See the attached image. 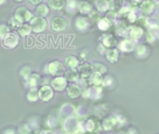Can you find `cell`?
<instances>
[{
  "mask_svg": "<svg viewBox=\"0 0 159 134\" xmlns=\"http://www.w3.org/2000/svg\"><path fill=\"white\" fill-rule=\"evenodd\" d=\"M64 130L68 134H78L83 132V126L75 118H70L64 123Z\"/></svg>",
  "mask_w": 159,
  "mask_h": 134,
  "instance_id": "6da1fadb",
  "label": "cell"
},
{
  "mask_svg": "<svg viewBox=\"0 0 159 134\" xmlns=\"http://www.w3.org/2000/svg\"><path fill=\"white\" fill-rule=\"evenodd\" d=\"M30 25L34 33H42L48 27V21L44 17L35 16L30 21Z\"/></svg>",
  "mask_w": 159,
  "mask_h": 134,
  "instance_id": "7a4b0ae2",
  "label": "cell"
},
{
  "mask_svg": "<svg viewBox=\"0 0 159 134\" xmlns=\"http://www.w3.org/2000/svg\"><path fill=\"white\" fill-rule=\"evenodd\" d=\"M48 72L54 76H60L65 73L64 65L61 62L54 60L48 64Z\"/></svg>",
  "mask_w": 159,
  "mask_h": 134,
  "instance_id": "3957f363",
  "label": "cell"
},
{
  "mask_svg": "<svg viewBox=\"0 0 159 134\" xmlns=\"http://www.w3.org/2000/svg\"><path fill=\"white\" fill-rule=\"evenodd\" d=\"M14 17H16L20 22H26V21H30L34 17L32 12L26 7H19L16 10H15V14Z\"/></svg>",
  "mask_w": 159,
  "mask_h": 134,
  "instance_id": "277c9868",
  "label": "cell"
},
{
  "mask_svg": "<svg viewBox=\"0 0 159 134\" xmlns=\"http://www.w3.org/2000/svg\"><path fill=\"white\" fill-rule=\"evenodd\" d=\"M50 26H51L52 30H54L55 32H61L67 28L68 21L65 18H63L61 16H56L51 19Z\"/></svg>",
  "mask_w": 159,
  "mask_h": 134,
  "instance_id": "5b68a950",
  "label": "cell"
},
{
  "mask_svg": "<svg viewBox=\"0 0 159 134\" xmlns=\"http://www.w3.org/2000/svg\"><path fill=\"white\" fill-rule=\"evenodd\" d=\"M20 41V38L17 34L15 33H8L2 38V42L5 48L7 49H13L18 46Z\"/></svg>",
  "mask_w": 159,
  "mask_h": 134,
  "instance_id": "8992f818",
  "label": "cell"
},
{
  "mask_svg": "<svg viewBox=\"0 0 159 134\" xmlns=\"http://www.w3.org/2000/svg\"><path fill=\"white\" fill-rule=\"evenodd\" d=\"M38 95L40 100L44 102H48L54 96V89L49 85H44L39 89Z\"/></svg>",
  "mask_w": 159,
  "mask_h": 134,
  "instance_id": "52a82bcc",
  "label": "cell"
},
{
  "mask_svg": "<svg viewBox=\"0 0 159 134\" xmlns=\"http://www.w3.org/2000/svg\"><path fill=\"white\" fill-rule=\"evenodd\" d=\"M67 82H68V80L66 79L65 76H60L54 77L51 80L50 84H51V87L54 89V90H56V91H62V90H64L68 87L67 86Z\"/></svg>",
  "mask_w": 159,
  "mask_h": 134,
  "instance_id": "ba28073f",
  "label": "cell"
},
{
  "mask_svg": "<svg viewBox=\"0 0 159 134\" xmlns=\"http://www.w3.org/2000/svg\"><path fill=\"white\" fill-rule=\"evenodd\" d=\"M102 88L100 87H90L88 88L87 90H85L82 93V95L84 96V98H90V99H97L100 98V96L102 95Z\"/></svg>",
  "mask_w": 159,
  "mask_h": 134,
  "instance_id": "9c48e42d",
  "label": "cell"
},
{
  "mask_svg": "<svg viewBox=\"0 0 159 134\" xmlns=\"http://www.w3.org/2000/svg\"><path fill=\"white\" fill-rule=\"evenodd\" d=\"M78 73H79L80 76L83 79L89 78L90 76L94 73L93 65L92 64H89V63H83V64L79 65V67H78Z\"/></svg>",
  "mask_w": 159,
  "mask_h": 134,
  "instance_id": "30bf717a",
  "label": "cell"
},
{
  "mask_svg": "<svg viewBox=\"0 0 159 134\" xmlns=\"http://www.w3.org/2000/svg\"><path fill=\"white\" fill-rule=\"evenodd\" d=\"M82 93H83V91H82V89L80 88L79 85L75 84V83H71V84L68 85V87H67V94H68V96L70 98H72V99L77 98Z\"/></svg>",
  "mask_w": 159,
  "mask_h": 134,
  "instance_id": "8fae6325",
  "label": "cell"
},
{
  "mask_svg": "<svg viewBox=\"0 0 159 134\" xmlns=\"http://www.w3.org/2000/svg\"><path fill=\"white\" fill-rule=\"evenodd\" d=\"M64 62L69 69H75L80 65V59L75 55H68L64 58Z\"/></svg>",
  "mask_w": 159,
  "mask_h": 134,
  "instance_id": "7c38bea8",
  "label": "cell"
},
{
  "mask_svg": "<svg viewBox=\"0 0 159 134\" xmlns=\"http://www.w3.org/2000/svg\"><path fill=\"white\" fill-rule=\"evenodd\" d=\"M105 56L107 61L110 63H115L118 61V57H119V52L118 49L116 48H110L106 50L105 52Z\"/></svg>",
  "mask_w": 159,
  "mask_h": 134,
  "instance_id": "4fadbf2b",
  "label": "cell"
},
{
  "mask_svg": "<svg viewBox=\"0 0 159 134\" xmlns=\"http://www.w3.org/2000/svg\"><path fill=\"white\" fill-rule=\"evenodd\" d=\"M140 8H141V10H142L144 14L149 15V14H151V13L154 11V9H155V1H153V0H145V1H143V2L141 4Z\"/></svg>",
  "mask_w": 159,
  "mask_h": 134,
  "instance_id": "5bb4252c",
  "label": "cell"
},
{
  "mask_svg": "<svg viewBox=\"0 0 159 134\" xmlns=\"http://www.w3.org/2000/svg\"><path fill=\"white\" fill-rule=\"evenodd\" d=\"M143 28L139 26V25H136V26H132L129 28V35L130 36L131 39L133 40H136V39H139L142 37V35H143Z\"/></svg>",
  "mask_w": 159,
  "mask_h": 134,
  "instance_id": "9a60e30c",
  "label": "cell"
},
{
  "mask_svg": "<svg viewBox=\"0 0 159 134\" xmlns=\"http://www.w3.org/2000/svg\"><path fill=\"white\" fill-rule=\"evenodd\" d=\"M77 8L79 10V12L83 15H89L91 11H92V7L89 4V2L82 0L78 3Z\"/></svg>",
  "mask_w": 159,
  "mask_h": 134,
  "instance_id": "2e32d148",
  "label": "cell"
},
{
  "mask_svg": "<svg viewBox=\"0 0 159 134\" xmlns=\"http://www.w3.org/2000/svg\"><path fill=\"white\" fill-rule=\"evenodd\" d=\"M119 49L124 52H130L133 51L135 49V43L132 40L125 39L119 44Z\"/></svg>",
  "mask_w": 159,
  "mask_h": 134,
  "instance_id": "e0dca14e",
  "label": "cell"
},
{
  "mask_svg": "<svg viewBox=\"0 0 159 134\" xmlns=\"http://www.w3.org/2000/svg\"><path fill=\"white\" fill-rule=\"evenodd\" d=\"M75 26L80 31H85L89 26V21L87 18L83 17V16L77 17L76 20H75Z\"/></svg>",
  "mask_w": 159,
  "mask_h": 134,
  "instance_id": "ac0fdd59",
  "label": "cell"
},
{
  "mask_svg": "<svg viewBox=\"0 0 159 134\" xmlns=\"http://www.w3.org/2000/svg\"><path fill=\"white\" fill-rule=\"evenodd\" d=\"M102 81H103L102 74L99 72H94L89 77V82L95 87H100L101 85H102Z\"/></svg>",
  "mask_w": 159,
  "mask_h": 134,
  "instance_id": "d6986e66",
  "label": "cell"
},
{
  "mask_svg": "<svg viewBox=\"0 0 159 134\" xmlns=\"http://www.w3.org/2000/svg\"><path fill=\"white\" fill-rule=\"evenodd\" d=\"M102 44L110 49V48H114L116 45V37L111 35V34H107V35H103V38H102Z\"/></svg>",
  "mask_w": 159,
  "mask_h": 134,
  "instance_id": "ffe728a7",
  "label": "cell"
},
{
  "mask_svg": "<svg viewBox=\"0 0 159 134\" xmlns=\"http://www.w3.org/2000/svg\"><path fill=\"white\" fill-rule=\"evenodd\" d=\"M79 73L78 71H76L75 69H68L67 71H65L64 73V76L66 77V79L70 82H75L77 81L79 78Z\"/></svg>",
  "mask_w": 159,
  "mask_h": 134,
  "instance_id": "44dd1931",
  "label": "cell"
},
{
  "mask_svg": "<svg viewBox=\"0 0 159 134\" xmlns=\"http://www.w3.org/2000/svg\"><path fill=\"white\" fill-rule=\"evenodd\" d=\"M116 124H117V120L116 118H108L103 120L102 126V129L104 131L108 132V131H111Z\"/></svg>",
  "mask_w": 159,
  "mask_h": 134,
  "instance_id": "7402d4cb",
  "label": "cell"
},
{
  "mask_svg": "<svg viewBox=\"0 0 159 134\" xmlns=\"http://www.w3.org/2000/svg\"><path fill=\"white\" fill-rule=\"evenodd\" d=\"M99 123L95 120V119H88L86 122H85V125H84V128L86 131L89 132H96L99 128Z\"/></svg>",
  "mask_w": 159,
  "mask_h": 134,
  "instance_id": "603a6c76",
  "label": "cell"
},
{
  "mask_svg": "<svg viewBox=\"0 0 159 134\" xmlns=\"http://www.w3.org/2000/svg\"><path fill=\"white\" fill-rule=\"evenodd\" d=\"M66 0H48V6L54 10H61L64 7Z\"/></svg>",
  "mask_w": 159,
  "mask_h": 134,
  "instance_id": "cb8c5ba5",
  "label": "cell"
},
{
  "mask_svg": "<svg viewBox=\"0 0 159 134\" xmlns=\"http://www.w3.org/2000/svg\"><path fill=\"white\" fill-rule=\"evenodd\" d=\"M95 5L100 12H105L110 9L108 0H95Z\"/></svg>",
  "mask_w": 159,
  "mask_h": 134,
  "instance_id": "d4e9b609",
  "label": "cell"
},
{
  "mask_svg": "<svg viewBox=\"0 0 159 134\" xmlns=\"http://www.w3.org/2000/svg\"><path fill=\"white\" fill-rule=\"evenodd\" d=\"M34 11H35V14L37 16L46 17L49 13V8L45 4H39V5H37V7H36Z\"/></svg>",
  "mask_w": 159,
  "mask_h": 134,
  "instance_id": "484cf974",
  "label": "cell"
},
{
  "mask_svg": "<svg viewBox=\"0 0 159 134\" xmlns=\"http://www.w3.org/2000/svg\"><path fill=\"white\" fill-rule=\"evenodd\" d=\"M27 80H28V86L30 88H35L40 82V76L38 74H32Z\"/></svg>",
  "mask_w": 159,
  "mask_h": 134,
  "instance_id": "4316f807",
  "label": "cell"
},
{
  "mask_svg": "<svg viewBox=\"0 0 159 134\" xmlns=\"http://www.w3.org/2000/svg\"><path fill=\"white\" fill-rule=\"evenodd\" d=\"M149 49L145 45H140L136 49V55L140 58H144L148 55Z\"/></svg>",
  "mask_w": 159,
  "mask_h": 134,
  "instance_id": "83f0119b",
  "label": "cell"
},
{
  "mask_svg": "<svg viewBox=\"0 0 159 134\" xmlns=\"http://www.w3.org/2000/svg\"><path fill=\"white\" fill-rule=\"evenodd\" d=\"M39 99L38 91L35 88H31L30 90L27 92V100L30 102H36Z\"/></svg>",
  "mask_w": 159,
  "mask_h": 134,
  "instance_id": "f1b7e54d",
  "label": "cell"
},
{
  "mask_svg": "<svg viewBox=\"0 0 159 134\" xmlns=\"http://www.w3.org/2000/svg\"><path fill=\"white\" fill-rule=\"evenodd\" d=\"M112 23L106 19V18H102L98 21V28L102 31H107L111 27Z\"/></svg>",
  "mask_w": 159,
  "mask_h": 134,
  "instance_id": "f546056e",
  "label": "cell"
},
{
  "mask_svg": "<svg viewBox=\"0 0 159 134\" xmlns=\"http://www.w3.org/2000/svg\"><path fill=\"white\" fill-rule=\"evenodd\" d=\"M32 31H33V29H32L31 25H29V24H22L20 27V29L18 30V33L21 36H27V35H29L31 34Z\"/></svg>",
  "mask_w": 159,
  "mask_h": 134,
  "instance_id": "4dcf8cb0",
  "label": "cell"
},
{
  "mask_svg": "<svg viewBox=\"0 0 159 134\" xmlns=\"http://www.w3.org/2000/svg\"><path fill=\"white\" fill-rule=\"evenodd\" d=\"M109 2V7L111 10H119L122 7L123 0H108Z\"/></svg>",
  "mask_w": 159,
  "mask_h": 134,
  "instance_id": "1f68e13d",
  "label": "cell"
},
{
  "mask_svg": "<svg viewBox=\"0 0 159 134\" xmlns=\"http://www.w3.org/2000/svg\"><path fill=\"white\" fill-rule=\"evenodd\" d=\"M8 25H9V27L11 29H17V30H19L20 27L22 25V22H20L16 17H12L8 21Z\"/></svg>",
  "mask_w": 159,
  "mask_h": 134,
  "instance_id": "d6a6232c",
  "label": "cell"
},
{
  "mask_svg": "<svg viewBox=\"0 0 159 134\" xmlns=\"http://www.w3.org/2000/svg\"><path fill=\"white\" fill-rule=\"evenodd\" d=\"M93 65V69H94V72H99L101 74H105L107 72V69L105 67V65H103L102 63H100V62H95L92 64Z\"/></svg>",
  "mask_w": 159,
  "mask_h": 134,
  "instance_id": "836d02e7",
  "label": "cell"
},
{
  "mask_svg": "<svg viewBox=\"0 0 159 134\" xmlns=\"http://www.w3.org/2000/svg\"><path fill=\"white\" fill-rule=\"evenodd\" d=\"M105 18L113 24V23L116 21V18H117L116 11V10H110V11H108L107 14H106V16H105Z\"/></svg>",
  "mask_w": 159,
  "mask_h": 134,
  "instance_id": "e575fe53",
  "label": "cell"
},
{
  "mask_svg": "<svg viewBox=\"0 0 159 134\" xmlns=\"http://www.w3.org/2000/svg\"><path fill=\"white\" fill-rule=\"evenodd\" d=\"M31 68L29 67V66H25V67H23L21 70H20V76L24 78V79H28L30 76H31Z\"/></svg>",
  "mask_w": 159,
  "mask_h": 134,
  "instance_id": "d590c367",
  "label": "cell"
},
{
  "mask_svg": "<svg viewBox=\"0 0 159 134\" xmlns=\"http://www.w3.org/2000/svg\"><path fill=\"white\" fill-rule=\"evenodd\" d=\"M9 29H10V27L6 25V24H2L0 26V36H1V38H3L6 35H7L9 33V31H10Z\"/></svg>",
  "mask_w": 159,
  "mask_h": 134,
  "instance_id": "8d00e7d4",
  "label": "cell"
},
{
  "mask_svg": "<svg viewBox=\"0 0 159 134\" xmlns=\"http://www.w3.org/2000/svg\"><path fill=\"white\" fill-rule=\"evenodd\" d=\"M78 55H79V59L81 61H84L85 62V61H87V59H88V57L89 55V50L87 49H81L79 51Z\"/></svg>",
  "mask_w": 159,
  "mask_h": 134,
  "instance_id": "74e56055",
  "label": "cell"
},
{
  "mask_svg": "<svg viewBox=\"0 0 159 134\" xmlns=\"http://www.w3.org/2000/svg\"><path fill=\"white\" fill-rule=\"evenodd\" d=\"M89 19H90L91 21H99L101 20L100 14H99L97 11H95V10L91 11V12L89 14Z\"/></svg>",
  "mask_w": 159,
  "mask_h": 134,
  "instance_id": "f35d334b",
  "label": "cell"
},
{
  "mask_svg": "<svg viewBox=\"0 0 159 134\" xmlns=\"http://www.w3.org/2000/svg\"><path fill=\"white\" fill-rule=\"evenodd\" d=\"M137 25L141 26V27H144V26H148V19L145 17H141L137 20Z\"/></svg>",
  "mask_w": 159,
  "mask_h": 134,
  "instance_id": "ab89813d",
  "label": "cell"
},
{
  "mask_svg": "<svg viewBox=\"0 0 159 134\" xmlns=\"http://www.w3.org/2000/svg\"><path fill=\"white\" fill-rule=\"evenodd\" d=\"M113 77L110 76H106L105 77H103V81H102V86L103 87H110L113 84Z\"/></svg>",
  "mask_w": 159,
  "mask_h": 134,
  "instance_id": "60d3db41",
  "label": "cell"
},
{
  "mask_svg": "<svg viewBox=\"0 0 159 134\" xmlns=\"http://www.w3.org/2000/svg\"><path fill=\"white\" fill-rule=\"evenodd\" d=\"M19 132L20 134H30L31 129L27 125H22L19 128Z\"/></svg>",
  "mask_w": 159,
  "mask_h": 134,
  "instance_id": "b9f144b4",
  "label": "cell"
},
{
  "mask_svg": "<svg viewBox=\"0 0 159 134\" xmlns=\"http://www.w3.org/2000/svg\"><path fill=\"white\" fill-rule=\"evenodd\" d=\"M127 19H128V21H129L130 23H132V22H135V21H137V16H136V14L134 13V11L132 10V11H130V12L129 13Z\"/></svg>",
  "mask_w": 159,
  "mask_h": 134,
  "instance_id": "7bdbcfd3",
  "label": "cell"
},
{
  "mask_svg": "<svg viewBox=\"0 0 159 134\" xmlns=\"http://www.w3.org/2000/svg\"><path fill=\"white\" fill-rule=\"evenodd\" d=\"M78 6V3H76L75 0H67V7L70 9H75Z\"/></svg>",
  "mask_w": 159,
  "mask_h": 134,
  "instance_id": "ee69618b",
  "label": "cell"
},
{
  "mask_svg": "<svg viewBox=\"0 0 159 134\" xmlns=\"http://www.w3.org/2000/svg\"><path fill=\"white\" fill-rule=\"evenodd\" d=\"M146 36H147L146 40H147L149 43H153V42L156 40V36L153 35V33H152L151 31H148V32H147V34H146Z\"/></svg>",
  "mask_w": 159,
  "mask_h": 134,
  "instance_id": "f6af8a7d",
  "label": "cell"
},
{
  "mask_svg": "<svg viewBox=\"0 0 159 134\" xmlns=\"http://www.w3.org/2000/svg\"><path fill=\"white\" fill-rule=\"evenodd\" d=\"M105 48H106V47H105L103 44H99L97 49H98V51H99L101 54H103V53L105 52Z\"/></svg>",
  "mask_w": 159,
  "mask_h": 134,
  "instance_id": "bcb514c9",
  "label": "cell"
},
{
  "mask_svg": "<svg viewBox=\"0 0 159 134\" xmlns=\"http://www.w3.org/2000/svg\"><path fill=\"white\" fill-rule=\"evenodd\" d=\"M32 5H39V4H41V2L43 1V0H28Z\"/></svg>",
  "mask_w": 159,
  "mask_h": 134,
  "instance_id": "7dc6e473",
  "label": "cell"
},
{
  "mask_svg": "<svg viewBox=\"0 0 159 134\" xmlns=\"http://www.w3.org/2000/svg\"><path fill=\"white\" fill-rule=\"evenodd\" d=\"M4 134H15V132L11 129H7V131H5Z\"/></svg>",
  "mask_w": 159,
  "mask_h": 134,
  "instance_id": "c3c4849f",
  "label": "cell"
},
{
  "mask_svg": "<svg viewBox=\"0 0 159 134\" xmlns=\"http://www.w3.org/2000/svg\"><path fill=\"white\" fill-rule=\"evenodd\" d=\"M40 134H53L52 132H50V131H43V132H41Z\"/></svg>",
  "mask_w": 159,
  "mask_h": 134,
  "instance_id": "681fc988",
  "label": "cell"
},
{
  "mask_svg": "<svg viewBox=\"0 0 159 134\" xmlns=\"http://www.w3.org/2000/svg\"><path fill=\"white\" fill-rule=\"evenodd\" d=\"M127 134H135V131H134V130H132V129H130V130L128 132V133Z\"/></svg>",
  "mask_w": 159,
  "mask_h": 134,
  "instance_id": "f907efd6",
  "label": "cell"
},
{
  "mask_svg": "<svg viewBox=\"0 0 159 134\" xmlns=\"http://www.w3.org/2000/svg\"><path fill=\"white\" fill-rule=\"evenodd\" d=\"M5 1H6V0H1V1H0V3H1V4H4V3H5Z\"/></svg>",
  "mask_w": 159,
  "mask_h": 134,
  "instance_id": "816d5d0a",
  "label": "cell"
},
{
  "mask_svg": "<svg viewBox=\"0 0 159 134\" xmlns=\"http://www.w3.org/2000/svg\"><path fill=\"white\" fill-rule=\"evenodd\" d=\"M14 1H16V2H21V1H23V0H14Z\"/></svg>",
  "mask_w": 159,
  "mask_h": 134,
  "instance_id": "f5cc1de1",
  "label": "cell"
},
{
  "mask_svg": "<svg viewBox=\"0 0 159 134\" xmlns=\"http://www.w3.org/2000/svg\"><path fill=\"white\" fill-rule=\"evenodd\" d=\"M132 1H134V2H139L140 0H132Z\"/></svg>",
  "mask_w": 159,
  "mask_h": 134,
  "instance_id": "db71d44e",
  "label": "cell"
}]
</instances>
